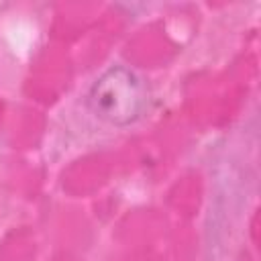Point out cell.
<instances>
[{
  "instance_id": "obj_1",
  "label": "cell",
  "mask_w": 261,
  "mask_h": 261,
  "mask_svg": "<svg viewBox=\"0 0 261 261\" xmlns=\"http://www.w3.org/2000/svg\"><path fill=\"white\" fill-rule=\"evenodd\" d=\"M88 102L100 118L124 126L143 114L147 106V90L137 73L116 65L94 82Z\"/></svg>"
}]
</instances>
